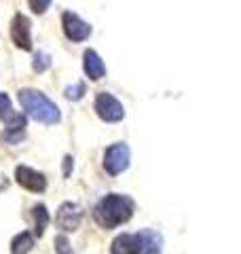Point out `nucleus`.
I'll return each instance as SVG.
<instances>
[{
    "mask_svg": "<svg viewBox=\"0 0 241 254\" xmlns=\"http://www.w3.org/2000/svg\"><path fill=\"white\" fill-rule=\"evenodd\" d=\"M133 216V201L127 195L110 193L102 197L93 210V218L102 229H115L119 225L129 222Z\"/></svg>",
    "mask_w": 241,
    "mask_h": 254,
    "instance_id": "1",
    "label": "nucleus"
},
{
    "mask_svg": "<svg viewBox=\"0 0 241 254\" xmlns=\"http://www.w3.org/2000/svg\"><path fill=\"white\" fill-rule=\"evenodd\" d=\"M19 104L26 110V115L32 117L38 123L55 125L61 121V113L55 102H51L43 91L38 89H21L19 91Z\"/></svg>",
    "mask_w": 241,
    "mask_h": 254,
    "instance_id": "2",
    "label": "nucleus"
},
{
    "mask_svg": "<svg viewBox=\"0 0 241 254\" xmlns=\"http://www.w3.org/2000/svg\"><path fill=\"white\" fill-rule=\"evenodd\" d=\"M129 161H131V150L125 142H117V144L108 146L106 153H104V170H106L110 176L123 174L129 168Z\"/></svg>",
    "mask_w": 241,
    "mask_h": 254,
    "instance_id": "3",
    "label": "nucleus"
},
{
    "mask_svg": "<svg viewBox=\"0 0 241 254\" xmlns=\"http://www.w3.org/2000/svg\"><path fill=\"white\" fill-rule=\"evenodd\" d=\"M95 113H98V117L106 123H119L125 119L123 104L108 91L98 93V98H95Z\"/></svg>",
    "mask_w": 241,
    "mask_h": 254,
    "instance_id": "4",
    "label": "nucleus"
},
{
    "mask_svg": "<svg viewBox=\"0 0 241 254\" xmlns=\"http://www.w3.org/2000/svg\"><path fill=\"white\" fill-rule=\"evenodd\" d=\"M161 250H163V237L152 229H142L131 235V254H161Z\"/></svg>",
    "mask_w": 241,
    "mask_h": 254,
    "instance_id": "5",
    "label": "nucleus"
},
{
    "mask_svg": "<svg viewBox=\"0 0 241 254\" xmlns=\"http://www.w3.org/2000/svg\"><path fill=\"white\" fill-rule=\"evenodd\" d=\"M61 26H63V34L72 43H83L91 36V26L72 11H66L61 15Z\"/></svg>",
    "mask_w": 241,
    "mask_h": 254,
    "instance_id": "6",
    "label": "nucleus"
},
{
    "mask_svg": "<svg viewBox=\"0 0 241 254\" xmlns=\"http://www.w3.org/2000/svg\"><path fill=\"white\" fill-rule=\"evenodd\" d=\"M15 182L21 189L32 190V193H43L47 189V178L40 172L28 168V165H17L15 168Z\"/></svg>",
    "mask_w": 241,
    "mask_h": 254,
    "instance_id": "7",
    "label": "nucleus"
},
{
    "mask_svg": "<svg viewBox=\"0 0 241 254\" xmlns=\"http://www.w3.org/2000/svg\"><path fill=\"white\" fill-rule=\"evenodd\" d=\"M80 220H83V208H80L78 203L66 201V203L60 205V210H58V225H60V229H63L66 233L76 231Z\"/></svg>",
    "mask_w": 241,
    "mask_h": 254,
    "instance_id": "8",
    "label": "nucleus"
},
{
    "mask_svg": "<svg viewBox=\"0 0 241 254\" xmlns=\"http://www.w3.org/2000/svg\"><path fill=\"white\" fill-rule=\"evenodd\" d=\"M11 38L19 49H23V51L32 49V26H30V19L26 15H21V13L15 15V19L11 23Z\"/></svg>",
    "mask_w": 241,
    "mask_h": 254,
    "instance_id": "9",
    "label": "nucleus"
},
{
    "mask_svg": "<svg viewBox=\"0 0 241 254\" xmlns=\"http://www.w3.org/2000/svg\"><path fill=\"white\" fill-rule=\"evenodd\" d=\"M83 70L91 81H100V78H104V74H106V64L102 62L98 51L87 49L83 55Z\"/></svg>",
    "mask_w": 241,
    "mask_h": 254,
    "instance_id": "10",
    "label": "nucleus"
},
{
    "mask_svg": "<svg viewBox=\"0 0 241 254\" xmlns=\"http://www.w3.org/2000/svg\"><path fill=\"white\" fill-rule=\"evenodd\" d=\"M6 127H4V133H2V138L6 140V142H11V144H17V142L26 136V125H28V121H26V117L23 115H11L9 119H6Z\"/></svg>",
    "mask_w": 241,
    "mask_h": 254,
    "instance_id": "11",
    "label": "nucleus"
},
{
    "mask_svg": "<svg viewBox=\"0 0 241 254\" xmlns=\"http://www.w3.org/2000/svg\"><path fill=\"white\" fill-rule=\"evenodd\" d=\"M32 248H34V237H32L28 231H21L19 235H15L13 242H11L13 254H28Z\"/></svg>",
    "mask_w": 241,
    "mask_h": 254,
    "instance_id": "12",
    "label": "nucleus"
},
{
    "mask_svg": "<svg viewBox=\"0 0 241 254\" xmlns=\"http://www.w3.org/2000/svg\"><path fill=\"white\" fill-rule=\"evenodd\" d=\"M47 225H49V212H47V208L43 203L34 205V227H36V235L38 237L45 233Z\"/></svg>",
    "mask_w": 241,
    "mask_h": 254,
    "instance_id": "13",
    "label": "nucleus"
},
{
    "mask_svg": "<svg viewBox=\"0 0 241 254\" xmlns=\"http://www.w3.org/2000/svg\"><path fill=\"white\" fill-rule=\"evenodd\" d=\"M110 252L112 254H131V235L123 233V235L115 237V242L110 246Z\"/></svg>",
    "mask_w": 241,
    "mask_h": 254,
    "instance_id": "14",
    "label": "nucleus"
},
{
    "mask_svg": "<svg viewBox=\"0 0 241 254\" xmlns=\"http://www.w3.org/2000/svg\"><path fill=\"white\" fill-rule=\"evenodd\" d=\"M13 115V104H11V98L6 93L0 91V121H6Z\"/></svg>",
    "mask_w": 241,
    "mask_h": 254,
    "instance_id": "15",
    "label": "nucleus"
},
{
    "mask_svg": "<svg viewBox=\"0 0 241 254\" xmlns=\"http://www.w3.org/2000/svg\"><path fill=\"white\" fill-rule=\"evenodd\" d=\"M49 66H51V58L47 53H36L34 55V62H32V68H34V72H45Z\"/></svg>",
    "mask_w": 241,
    "mask_h": 254,
    "instance_id": "16",
    "label": "nucleus"
},
{
    "mask_svg": "<svg viewBox=\"0 0 241 254\" xmlns=\"http://www.w3.org/2000/svg\"><path fill=\"white\" fill-rule=\"evenodd\" d=\"M85 95V83H74V85H70L66 87V98L68 100H80Z\"/></svg>",
    "mask_w": 241,
    "mask_h": 254,
    "instance_id": "17",
    "label": "nucleus"
},
{
    "mask_svg": "<svg viewBox=\"0 0 241 254\" xmlns=\"http://www.w3.org/2000/svg\"><path fill=\"white\" fill-rule=\"evenodd\" d=\"M55 252H58V254H72V246H70L66 235H58V237H55Z\"/></svg>",
    "mask_w": 241,
    "mask_h": 254,
    "instance_id": "18",
    "label": "nucleus"
},
{
    "mask_svg": "<svg viewBox=\"0 0 241 254\" xmlns=\"http://www.w3.org/2000/svg\"><path fill=\"white\" fill-rule=\"evenodd\" d=\"M28 2H30V9L34 11L36 15L47 13V9L51 6V0H28Z\"/></svg>",
    "mask_w": 241,
    "mask_h": 254,
    "instance_id": "19",
    "label": "nucleus"
},
{
    "mask_svg": "<svg viewBox=\"0 0 241 254\" xmlns=\"http://www.w3.org/2000/svg\"><path fill=\"white\" fill-rule=\"evenodd\" d=\"M70 170H72V157L68 155L63 159V176H70Z\"/></svg>",
    "mask_w": 241,
    "mask_h": 254,
    "instance_id": "20",
    "label": "nucleus"
}]
</instances>
